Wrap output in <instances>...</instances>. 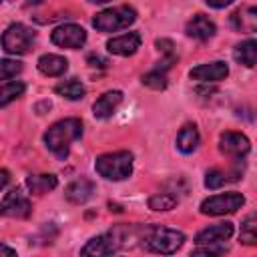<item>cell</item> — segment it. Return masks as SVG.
I'll return each instance as SVG.
<instances>
[{"mask_svg": "<svg viewBox=\"0 0 257 257\" xmlns=\"http://www.w3.org/2000/svg\"><path fill=\"white\" fill-rule=\"evenodd\" d=\"M231 26L237 32H255L257 28V10L253 6L239 8L231 14Z\"/></svg>", "mask_w": 257, "mask_h": 257, "instance_id": "e0dca14e", "label": "cell"}, {"mask_svg": "<svg viewBox=\"0 0 257 257\" xmlns=\"http://www.w3.org/2000/svg\"><path fill=\"white\" fill-rule=\"evenodd\" d=\"M227 181H229V179H227V175H225L223 171H219V169H211V171H207L205 187H207V189H219V187H223Z\"/></svg>", "mask_w": 257, "mask_h": 257, "instance_id": "83f0119b", "label": "cell"}, {"mask_svg": "<svg viewBox=\"0 0 257 257\" xmlns=\"http://www.w3.org/2000/svg\"><path fill=\"white\" fill-rule=\"evenodd\" d=\"M185 32H187V36L205 42V40H209V38L215 36L217 26H215V22H213L209 16H205V14H195V16L187 22Z\"/></svg>", "mask_w": 257, "mask_h": 257, "instance_id": "4fadbf2b", "label": "cell"}, {"mask_svg": "<svg viewBox=\"0 0 257 257\" xmlns=\"http://www.w3.org/2000/svg\"><path fill=\"white\" fill-rule=\"evenodd\" d=\"M141 42H143V38L139 32H126V34L110 38L106 42V48L110 54H116V56H133L139 50Z\"/></svg>", "mask_w": 257, "mask_h": 257, "instance_id": "7c38bea8", "label": "cell"}, {"mask_svg": "<svg viewBox=\"0 0 257 257\" xmlns=\"http://www.w3.org/2000/svg\"><path fill=\"white\" fill-rule=\"evenodd\" d=\"M155 44H157V48L163 50L165 54H175V52H173V42H171V40H167V38H159Z\"/></svg>", "mask_w": 257, "mask_h": 257, "instance_id": "4dcf8cb0", "label": "cell"}, {"mask_svg": "<svg viewBox=\"0 0 257 257\" xmlns=\"http://www.w3.org/2000/svg\"><path fill=\"white\" fill-rule=\"evenodd\" d=\"M239 241H243L245 245H255L257 237H255V217L249 215L243 225H241V233H239Z\"/></svg>", "mask_w": 257, "mask_h": 257, "instance_id": "4316f807", "label": "cell"}, {"mask_svg": "<svg viewBox=\"0 0 257 257\" xmlns=\"http://www.w3.org/2000/svg\"><path fill=\"white\" fill-rule=\"evenodd\" d=\"M6 2H12V0H0V4H6Z\"/></svg>", "mask_w": 257, "mask_h": 257, "instance_id": "74e56055", "label": "cell"}, {"mask_svg": "<svg viewBox=\"0 0 257 257\" xmlns=\"http://www.w3.org/2000/svg\"><path fill=\"white\" fill-rule=\"evenodd\" d=\"M86 62L90 64V66H96V68H104L108 62H106V58H102L100 54H96V52H88L86 54Z\"/></svg>", "mask_w": 257, "mask_h": 257, "instance_id": "f546056e", "label": "cell"}, {"mask_svg": "<svg viewBox=\"0 0 257 257\" xmlns=\"http://www.w3.org/2000/svg\"><path fill=\"white\" fill-rule=\"evenodd\" d=\"M92 193H94V183H92L90 179H84V177L72 181V183L64 189V197H66L70 203H74V205L86 203V201L92 197Z\"/></svg>", "mask_w": 257, "mask_h": 257, "instance_id": "9a60e30c", "label": "cell"}, {"mask_svg": "<svg viewBox=\"0 0 257 257\" xmlns=\"http://www.w3.org/2000/svg\"><path fill=\"white\" fill-rule=\"evenodd\" d=\"M143 84L153 90H163V88H167V76L161 70H151V72L143 74Z\"/></svg>", "mask_w": 257, "mask_h": 257, "instance_id": "484cf974", "label": "cell"}, {"mask_svg": "<svg viewBox=\"0 0 257 257\" xmlns=\"http://www.w3.org/2000/svg\"><path fill=\"white\" fill-rule=\"evenodd\" d=\"M88 2H92V4H106V2H110V0H88Z\"/></svg>", "mask_w": 257, "mask_h": 257, "instance_id": "8d00e7d4", "label": "cell"}, {"mask_svg": "<svg viewBox=\"0 0 257 257\" xmlns=\"http://www.w3.org/2000/svg\"><path fill=\"white\" fill-rule=\"evenodd\" d=\"M135 233V229H128V227H114L112 231H106L102 235H96L92 237L82 249H80V255L84 257H102V255H112L116 253L118 249L126 247L128 243V237Z\"/></svg>", "mask_w": 257, "mask_h": 257, "instance_id": "7a4b0ae2", "label": "cell"}, {"mask_svg": "<svg viewBox=\"0 0 257 257\" xmlns=\"http://www.w3.org/2000/svg\"><path fill=\"white\" fill-rule=\"evenodd\" d=\"M245 203V197L241 193H221V195H213L209 199H205L201 203V213L203 215H229L235 213L237 209H241Z\"/></svg>", "mask_w": 257, "mask_h": 257, "instance_id": "52a82bcc", "label": "cell"}, {"mask_svg": "<svg viewBox=\"0 0 257 257\" xmlns=\"http://www.w3.org/2000/svg\"><path fill=\"white\" fill-rule=\"evenodd\" d=\"M38 70L44 74V76H60L66 72L68 68V60L60 54H42L36 62Z\"/></svg>", "mask_w": 257, "mask_h": 257, "instance_id": "ac0fdd59", "label": "cell"}, {"mask_svg": "<svg viewBox=\"0 0 257 257\" xmlns=\"http://www.w3.org/2000/svg\"><path fill=\"white\" fill-rule=\"evenodd\" d=\"M177 203H179V199L169 193H157L149 199V207L153 211H171V209H175Z\"/></svg>", "mask_w": 257, "mask_h": 257, "instance_id": "cb8c5ba5", "label": "cell"}, {"mask_svg": "<svg viewBox=\"0 0 257 257\" xmlns=\"http://www.w3.org/2000/svg\"><path fill=\"white\" fill-rule=\"evenodd\" d=\"M22 72V62L12 58H0V80H10Z\"/></svg>", "mask_w": 257, "mask_h": 257, "instance_id": "d4e9b609", "label": "cell"}, {"mask_svg": "<svg viewBox=\"0 0 257 257\" xmlns=\"http://www.w3.org/2000/svg\"><path fill=\"white\" fill-rule=\"evenodd\" d=\"M211 8H225V6H229V4H233L235 0H205Z\"/></svg>", "mask_w": 257, "mask_h": 257, "instance_id": "1f68e13d", "label": "cell"}, {"mask_svg": "<svg viewBox=\"0 0 257 257\" xmlns=\"http://www.w3.org/2000/svg\"><path fill=\"white\" fill-rule=\"evenodd\" d=\"M199 143H201V137H199V131L195 124H185L177 135V149L185 155L197 151Z\"/></svg>", "mask_w": 257, "mask_h": 257, "instance_id": "d6986e66", "label": "cell"}, {"mask_svg": "<svg viewBox=\"0 0 257 257\" xmlns=\"http://www.w3.org/2000/svg\"><path fill=\"white\" fill-rule=\"evenodd\" d=\"M185 241V235L177 229L163 227V225H149L143 231V243L149 251L161 253V255H171L175 253Z\"/></svg>", "mask_w": 257, "mask_h": 257, "instance_id": "3957f363", "label": "cell"}, {"mask_svg": "<svg viewBox=\"0 0 257 257\" xmlns=\"http://www.w3.org/2000/svg\"><path fill=\"white\" fill-rule=\"evenodd\" d=\"M94 169L100 177H104L108 181L128 179L133 173V153H128V151L104 153L94 161Z\"/></svg>", "mask_w": 257, "mask_h": 257, "instance_id": "277c9868", "label": "cell"}, {"mask_svg": "<svg viewBox=\"0 0 257 257\" xmlns=\"http://www.w3.org/2000/svg\"><path fill=\"white\" fill-rule=\"evenodd\" d=\"M219 243H207V245H199L197 249H193V255H223L227 253V247H215Z\"/></svg>", "mask_w": 257, "mask_h": 257, "instance_id": "f1b7e54d", "label": "cell"}, {"mask_svg": "<svg viewBox=\"0 0 257 257\" xmlns=\"http://www.w3.org/2000/svg\"><path fill=\"white\" fill-rule=\"evenodd\" d=\"M36 42V32L26 24H10L2 34V48L8 54H26Z\"/></svg>", "mask_w": 257, "mask_h": 257, "instance_id": "8992f818", "label": "cell"}, {"mask_svg": "<svg viewBox=\"0 0 257 257\" xmlns=\"http://www.w3.org/2000/svg\"><path fill=\"white\" fill-rule=\"evenodd\" d=\"M24 82L22 80H8L4 84H0V106H6L10 102H14L16 98H20L24 94Z\"/></svg>", "mask_w": 257, "mask_h": 257, "instance_id": "603a6c76", "label": "cell"}, {"mask_svg": "<svg viewBox=\"0 0 257 257\" xmlns=\"http://www.w3.org/2000/svg\"><path fill=\"white\" fill-rule=\"evenodd\" d=\"M58 185V179L50 173H42V175H30L26 179V187L30 189V193L34 195H42V193H48L52 191L54 187Z\"/></svg>", "mask_w": 257, "mask_h": 257, "instance_id": "44dd1931", "label": "cell"}, {"mask_svg": "<svg viewBox=\"0 0 257 257\" xmlns=\"http://www.w3.org/2000/svg\"><path fill=\"white\" fill-rule=\"evenodd\" d=\"M120 100H122V92L120 90H108V92H104V94H100L96 98V102L92 104V114L96 118H108L116 110Z\"/></svg>", "mask_w": 257, "mask_h": 257, "instance_id": "2e32d148", "label": "cell"}, {"mask_svg": "<svg viewBox=\"0 0 257 257\" xmlns=\"http://www.w3.org/2000/svg\"><path fill=\"white\" fill-rule=\"evenodd\" d=\"M249 149H251V143H249V139H247L245 135H241V133L227 131V133H223V135L219 137V151H221L223 155H229V157L239 159V157L247 155Z\"/></svg>", "mask_w": 257, "mask_h": 257, "instance_id": "30bf717a", "label": "cell"}, {"mask_svg": "<svg viewBox=\"0 0 257 257\" xmlns=\"http://www.w3.org/2000/svg\"><path fill=\"white\" fill-rule=\"evenodd\" d=\"M42 108H50V102L46 100V102H42V104H38V106H36V112H38V114H42Z\"/></svg>", "mask_w": 257, "mask_h": 257, "instance_id": "e575fe53", "label": "cell"}, {"mask_svg": "<svg viewBox=\"0 0 257 257\" xmlns=\"http://www.w3.org/2000/svg\"><path fill=\"white\" fill-rule=\"evenodd\" d=\"M30 211H32L30 199L20 189H10L4 195V199L0 201V215H4V217L22 219V217H28Z\"/></svg>", "mask_w": 257, "mask_h": 257, "instance_id": "ba28073f", "label": "cell"}, {"mask_svg": "<svg viewBox=\"0 0 257 257\" xmlns=\"http://www.w3.org/2000/svg\"><path fill=\"white\" fill-rule=\"evenodd\" d=\"M227 74H229V66L223 60L199 64V66L191 68V72H189V76L193 80H199V82H219V80L227 78Z\"/></svg>", "mask_w": 257, "mask_h": 257, "instance_id": "8fae6325", "label": "cell"}, {"mask_svg": "<svg viewBox=\"0 0 257 257\" xmlns=\"http://www.w3.org/2000/svg\"><path fill=\"white\" fill-rule=\"evenodd\" d=\"M54 92L64 96V98H68V100H80L86 94V88L78 78H68V80L58 82L54 86Z\"/></svg>", "mask_w": 257, "mask_h": 257, "instance_id": "7402d4cb", "label": "cell"}, {"mask_svg": "<svg viewBox=\"0 0 257 257\" xmlns=\"http://www.w3.org/2000/svg\"><path fill=\"white\" fill-rule=\"evenodd\" d=\"M0 255H4V257H14V255H16V249H12V247L0 243Z\"/></svg>", "mask_w": 257, "mask_h": 257, "instance_id": "d6a6232c", "label": "cell"}, {"mask_svg": "<svg viewBox=\"0 0 257 257\" xmlns=\"http://www.w3.org/2000/svg\"><path fill=\"white\" fill-rule=\"evenodd\" d=\"M233 235V223L225 221V223H215L205 227L203 231L197 233L195 243L197 245H207V243H223Z\"/></svg>", "mask_w": 257, "mask_h": 257, "instance_id": "5bb4252c", "label": "cell"}, {"mask_svg": "<svg viewBox=\"0 0 257 257\" xmlns=\"http://www.w3.org/2000/svg\"><path fill=\"white\" fill-rule=\"evenodd\" d=\"M137 20V12L133 6H114V8H106L98 14H94L92 18V26L98 32H116L122 28H128L133 22Z\"/></svg>", "mask_w": 257, "mask_h": 257, "instance_id": "5b68a950", "label": "cell"}, {"mask_svg": "<svg viewBox=\"0 0 257 257\" xmlns=\"http://www.w3.org/2000/svg\"><path fill=\"white\" fill-rule=\"evenodd\" d=\"M50 38L60 48H72V50H76V48L84 46V42H86V30L82 26H78V24H62V26H58V28L52 30V36Z\"/></svg>", "mask_w": 257, "mask_h": 257, "instance_id": "9c48e42d", "label": "cell"}, {"mask_svg": "<svg viewBox=\"0 0 257 257\" xmlns=\"http://www.w3.org/2000/svg\"><path fill=\"white\" fill-rule=\"evenodd\" d=\"M42 0H26V6H32V4H40Z\"/></svg>", "mask_w": 257, "mask_h": 257, "instance_id": "d590c367", "label": "cell"}, {"mask_svg": "<svg viewBox=\"0 0 257 257\" xmlns=\"http://www.w3.org/2000/svg\"><path fill=\"white\" fill-rule=\"evenodd\" d=\"M82 137V120L80 118H62L58 122H54L46 133H44V145L48 147V151H52L58 159H66L68 157V149L74 141H78Z\"/></svg>", "mask_w": 257, "mask_h": 257, "instance_id": "6da1fadb", "label": "cell"}, {"mask_svg": "<svg viewBox=\"0 0 257 257\" xmlns=\"http://www.w3.org/2000/svg\"><path fill=\"white\" fill-rule=\"evenodd\" d=\"M8 181H10V173H8L6 169H2V171H0V189H4V187L8 185Z\"/></svg>", "mask_w": 257, "mask_h": 257, "instance_id": "836d02e7", "label": "cell"}, {"mask_svg": "<svg viewBox=\"0 0 257 257\" xmlns=\"http://www.w3.org/2000/svg\"><path fill=\"white\" fill-rule=\"evenodd\" d=\"M233 58H235L239 64L247 66V68H253L255 62H257V42H255L253 38L243 40L241 44L235 46V50H233Z\"/></svg>", "mask_w": 257, "mask_h": 257, "instance_id": "ffe728a7", "label": "cell"}]
</instances>
